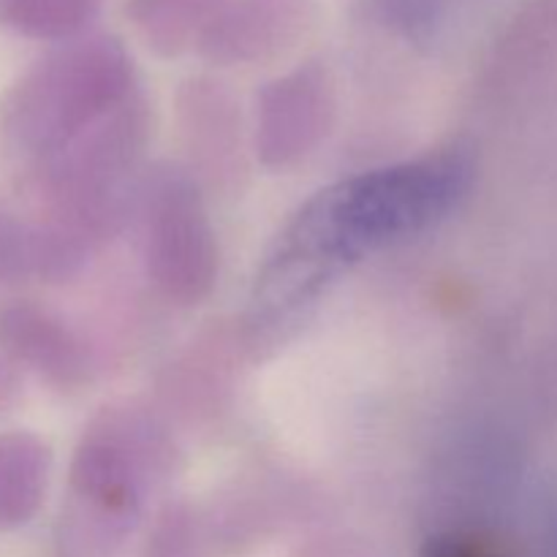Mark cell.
I'll return each mask as SVG.
<instances>
[{"label": "cell", "mask_w": 557, "mask_h": 557, "mask_svg": "<svg viewBox=\"0 0 557 557\" xmlns=\"http://www.w3.org/2000/svg\"><path fill=\"white\" fill-rule=\"evenodd\" d=\"M468 174L460 156H438L321 190L277 237L256 281L253 330L261 337L283 335L341 272L438 223L468 188Z\"/></svg>", "instance_id": "1"}, {"label": "cell", "mask_w": 557, "mask_h": 557, "mask_svg": "<svg viewBox=\"0 0 557 557\" xmlns=\"http://www.w3.org/2000/svg\"><path fill=\"white\" fill-rule=\"evenodd\" d=\"M128 85V65L114 44H82L44 60L11 90L3 131L22 152L65 150L117 107Z\"/></svg>", "instance_id": "2"}, {"label": "cell", "mask_w": 557, "mask_h": 557, "mask_svg": "<svg viewBox=\"0 0 557 557\" xmlns=\"http://www.w3.org/2000/svg\"><path fill=\"white\" fill-rule=\"evenodd\" d=\"M145 256L169 297L196 302L215 277V245L205 207L183 172L163 169L145 190Z\"/></svg>", "instance_id": "3"}, {"label": "cell", "mask_w": 557, "mask_h": 557, "mask_svg": "<svg viewBox=\"0 0 557 557\" xmlns=\"http://www.w3.org/2000/svg\"><path fill=\"white\" fill-rule=\"evenodd\" d=\"M324 82L310 71L275 82L261 98L259 150L267 163H288L315 145L326 125Z\"/></svg>", "instance_id": "4"}, {"label": "cell", "mask_w": 557, "mask_h": 557, "mask_svg": "<svg viewBox=\"0 0 557 557\" xmlns=\"http://www.w3.org/2000/svg\"><path fill=\"white\" fill-rule=\"evenodd\" d=\"M0 343L58 384H76L85 373V354L76 337L44 310L27 305L0 310Z\"/></svg>", "instance_id": "5"}, {"label": "cell", "mask_w": 557, "mask_h": 557, "mask_svg": "<svg viewBox=\"0 0 557 557\" xmlns=\"http://www.w3.org/2000/svg\"><path fill=\"white\" fill-rule=\"evenodd\" d=\"M79 259L74 234L30 228L0 210V281L25 275H65Z\"/></svg>", "instance_id": "6"}, {"label": "cell", "mask_w": 557, "mask_h": 557, "mask_svg": "<svg viewBox=\"0 0 557 557\" xmlns=\"http://www.w3.org/2000/svg\"><path fill=\"white\" fill-rule=\"evenodd\" d=\"M49 455L27 433L0 435V528L22 525L41 504Z\"/></svg>", "instance_id": "7"}, {"label": "cell", "mask_w": 557, "mask_h": 557, "mask_svg": "<svg viewBox=\"0 0 557 557\" xmlns=\"http://www.w3.org/2000/svg\"><path fill=\"white\" fill-rule=\"evenodd\" d=\"M96 5L98 0H3L0 14L5 25L25 36L60 38L87 25Z\"/></svg>", "instance_id": "8"}, {"label": "cell", "mask_w": 557, "mask_h": 557, "mask_svg": "<svg viewBox=\"0 0 557 557\" xmlns=\"http://www.w3.org/2000/svg\"><path fill=\"white\" fill-rule=\"evenodd\" d=\"M9 392H11V375L5 373V368L0 364V403H5Z\"/></svg>", "instance_id": "9"}, {"label": "cell", "mask_w": 557, "mask_h": 557, "mask_svg": "<svg viewBox=\"0 0 557 557\" xmlns=\"http://www.w3.org/2000/svg\"><path fill=\"white\" fill-rule=\"evenodd\" d=\"M549 557H557V511L549 522Z\"/></svg>", "instance_id": "10"}]
</instances>
